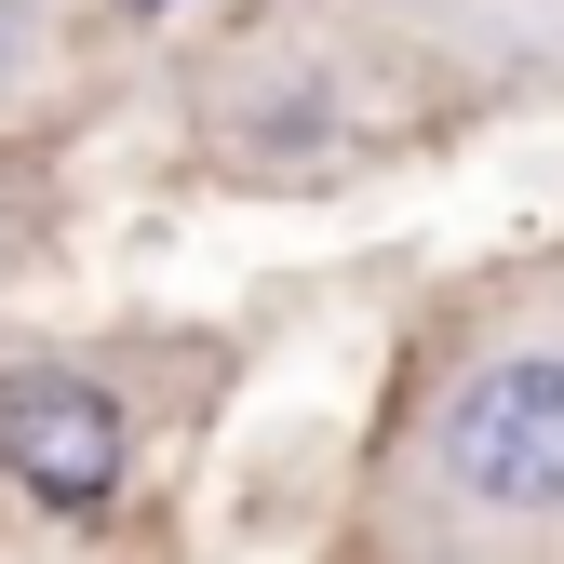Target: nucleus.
<instances>
[{"mask_svg":"<svg viewBox=\"0 0 564 564\" xmlns=\"http://www.w3.org/2000/svg\"><path fill=\"white\" fill-rule=\"evenodd\" d=\"M54 54H67V28H54V0H0V121H14L41 82H54Z\"/></svg>","mask_w":564,"mask_h":564,"instance_id":"4","label":"nucleus"},{"mask_svg":"<svg viewBox=\"0 0 564 564\" xmlns=\"http://www.w3.org/2000/svg\"><path fill=\"white\" fill-rule=\"evenodd\" d=\"M108 14H175V0H108Z\"/></svg>","mask_w":564,"mask_h":564,"instance_id":"6","label":"nucleus"},{"mask_svg":"<svg viewBox=\"0 0 564 564\" xmlns=\"http://www.w3.org/2000/svg\"><path fill=\"white\" fill-rule=\"evenodd\" d=\"M377 14H390L416 54L470 67V82L564 95V0H377Z\"/></svg>","mask_w":564,"mask_h":564,"instance_id":"3","label":"nucleus"},{"mask_svg":"<svg viewBox=\"0 0 564 564\" xmlns=\"http://www.w3.org/2000/svg\"><path fill=\"white\" fill-rule=\"evenodd\" d=\"M403 564H564V269H511L416 349L364 470Z\"/></svg>","mask_w":564,"mask_h":564,"instance_id":"1","label":"nucleus"},{"mask_svg":"<svg viewBox=\"0 0 564 564\" xmlns=\"http://www.w3.org/2000/svg\"><path fill=\"white\" fill-rule=\"evenodd\" d=\"M134 403L95 377V364H0V484L41 511H108L134 484Z\"/></svg>","mask_w":564,"mask_h":564,"instance_id":"2","label":"nucleus"},{"mask_svg":"<svg viewBox=\"0 0 564 564\" xmlns=\"http://www.w3.org/2000/svg\"><path fill=\"white\" fill-rule=\"evenodd\" d=\"M14 256H28V216H14V188H0V282H14Z\"/></svg>","mask_w":564,"mask_h":564,"instance_id":"5","label":"nucleus"}]
</instances>
